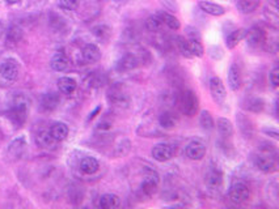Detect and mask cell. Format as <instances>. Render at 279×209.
I'll use <instances>...</instances> for the list:
<instances>
[{
	"label": "cell",
	"mask_w": 279,
	"mask_h": 209,
	"mask_svg": "<svg viewBox=\"0 0 279 209\" xmlns=\"http://www.w3.org/2000/svg\"><path fill=\"white\" fill-rule=\"evenodd\" d=\"M206 151H207V148H206V144L203 141L193 140V141H190L188 144L185 152H186L188 158H190L192 161H200L206 156Z\"/></svg>",
	"instance_id": "cell-9"
},
{
	"label": "cell",
	"mask_w": 279,
	"mask_h": 209,
	"mask_svg": "<svg viewBox=\"0 0 279 209\" xmlns=\"http://www.w3.org/2000/svg\"><path fill=\"white\" fill-rule=\"evenodd\" d=\"M228 199L235 204H243L251 199V188L243 182L235 183L228 190Z\"/></svg>",
	"instance_id": "cell-2"
},
{
	"label": "cell",
	"mask_w": 279,
	"mask_h": 209,
	"mask_svg": "<svg viewBox=\"0 0 279 209\" xmlns=\"http://www.w3.org/2000/svg\"><path fill=\"white\" fill-rule=\"evenodd\" d=\"M51 68L56 72H64L68 70L70 67V58L67 56L64 52H56V54L51 58L50 62Z\"/></svg>",
	"instance_id": "cell-13"
},
{
	"label": "cell",
	"mask_w": 279,
	"mask_h": 209,
	"mask_svg": "<svg viewBox=\"0 0 279 209\" xmlns=\"http://www.w3.org/2000/svg\"><path fill=\"white\" fill-rule=\"evenodd\" d=\"M159 183H160L159 175H157L155 171H149L148 174L145 175L143 182H141L140 184L141 196H144V198H152L153 195L157 192Z\"/></svg>",
	"instance_id": "cell-5"
},
{
	"label": "cell",
	"mask_w": 279,
	"mask_h": 209,
	"mask_svg": "<svg viewBox=\"0 0 279 209\" xmlns=\"http://www.w3.org/2000/svg\"><path fill=\"white\" fill-rule=\"evenodd\" d=\"M108 101L117 107H126L129 104V96L119 88H112L108 92Z\"/></svg>",
	"instance_id": "cell-11"
},
{
	"label": "cell",
	"mask_w": 279,
	"mask_h": 209,
	"mask_svg": "<svg viewBox=\"0 0 279 209\" xmlns=\"http://www.w3.org/2000/svg\"><path fill=\"white\" fill-rule=\"evenodd\" d=\"M80 171L85 175H92L97 173L100 169V162L94 157H84L79 163Z\"/></svg>",
	"instance_id": "cell-15"
},
{
	"label": "cell",
	"mask_w": 279,
	"mask_h": 209,
	"mask_svg": "<svg viewBox=\"0 0 279 209\" xmlns=\"http://www.w3.org/2000/svg\"><path fill=\"white\" fill-rule=\"evenodd\" d=\"M245 108L251 112H261L263 108H265V101L259 97L249 98V100L245 102Z\"/></svg>",
	"instance_id": "cell-33"
},
{
	"label": "cell",
	"mask_w": 279,
	"mask_h": 209,
	"mask_svg": "<svg viewBox=\"0 0 279 209\" xmlns=\"http://www.w3.org/2000/svg\"><path fill=\"white\" fill-rule=\"evenodd\" d=\"M145 27L149 31H152V33H157V31L163 30L164 23H163V20H161V17L159 15L149 16L147 21H145Z\"/></svg>",
	"instance_id": "cell-30"
},
{
	"label": "cell",
	"mask_w": 279,
	"mask_h": 209,
	"mask_svg": "<svg viewBox=\"0 0 279 209\" xmlns=\"http://www.w3.org/2000/svg\"><path fill=\"white\" fill-rule=\"evenodd\" d=\"M188 43L189 51H190V55H192V56H198V58H199V56H203L204 49L203 46H202V43L199 42V39H188Z\"/></svg>",
	"instance_id": "cell-34"
},
{
	"label": "cell",
	"mask_w": 279,
	"mask_h": 209,
	"mask_svg": "<svg viewBox=\"0 0 279 209\" xmlns=\"http://www.w3.org/2000/svg\"><path fill=\"white\" fill-rule=\"evenodd\" d=\"M206 183H207V186H210L211 188H216V190H218V188L223 184V174H222L219 170H211L207 174Z\"/></svg>",
	"instance_id": "cell-31"
},
{
	"label": "cell",
	"mask_w": 279,
	"mask_h": 209,
	"mask_svg": "<svg viewBox=\"0 0 279 209\" xmlns=\"http://www.w3.org/2000/svg\"><path fill=\"white\" fill-rule=\"evenodd\" d=\"M263 16H265V19L267 20V23L270 24L271 26H274V27L278 26V21H279L278 8H277L275 4L274 5H267V7H265Z\"/></svg>",
	"instance_id": "cell-29"
},
{
	"label": "cell",
	"mask_w": 279,
	"mask_h": 209,
	"mask_svg": "<svg viewBox=\"0 0 279 209\" xmlns=\"http://www.w3.org/2000/svg\"><path fill=\"white\" fill-rule=\"evenodd\" d=\"M228 85L233 92L239 90L240 86H241V72L236 64H232L229 67V71H228Z\"/></svg>",
	"instance_id": "cell-18"
},
{
	"label": "cell",
	"mask_w": 279,
	"mask_h": 209,
	"mask_svg": "<svg viewBox=\"0 0 279 209\" xmlns=\"http://www.w3.org/2000/svg\"><path fill=\"white\" fill-rule=\"evenodd\" d=\"M239 124L240 130L243 132V135L245 137H251L253 135V126H251V120L243 116V114H239Z\"/></svg>",
	"instance_id": "cell-35"
},
{
	"label": "cell",
	"mask_w": 279,
	"mask_h": 209,
	"mask_svg": "<svg viewBox=\"0 0 279 209\" xmlns=\"http://www.w3.org/2000/svg\"><path fill=\"white\" fill-rule=\"evenodd\" d=\"M263 132L266 133V135H269V136H271V137H274V139H278V132H277V130H267V128H265L263 130Z\"/></svg>",
	"instance_id": "cell-41"
},
{
	"label": "cell",
	"mask_w": 279,
	"mask_h": 209,
	"mask_svg": "<svg viewBox=\"0 0 279 209\" xmlns=\"http://www.w3.org/2000/svg\"><path fill=\"white\" fill-rule=\"evenodd\" d=\"M216 128L223 137H229L233 135V124L227 118H219L216 120Z\"/></svg>",
	"instance_id": "cell-27"
},
{
	"label": "cell",
	"mask_w": 279,
	"mask_h": 209,
	"mask_svg": "<svg viewBox=\"0 0 279 209\" xmlns=\"http://www.w3.org/2000/svg\"><path fill=\"white\" fill-rule=\"evenodd\" d=\"M23 37H24L23 29L20 26H17V25H12V26L7 30V34H5V42H7L8 46L15 47L21 42Z\"/></svg>",
	"instance_id": "cell-14"
},
{
	"label": "cell",
	"mask_w": 279,
	"mask_h": 209,
	"mask_svg": "<svg viewBox=\"0 0 279 209\" xmlns=\"http://www.w3.org/2000/svg\"><path fill=\"white\" fill-rule=\"evenodd\" d=\"M20 66L15 59H4L3 62H0V76L3 80L8 82L15 81L19 78Z\"/></svg>",
	"instance_id": "cell-4"
},
{
	"label": "cell",
	"mask_w": 279,
	"mask_h": 209,
	"mask_svg": "<svg viewBox=\"0 0 279 209\" xmlns=\"http://www.w3.org/2000/svg\"><path fill=\"white\" fill-rule=\"evenodd\" d=\"M59 97L58 94L55 93H47L45 94L41 100V107L43 111H53L58 107Z\"/></svg>",
	"instance_id": "cell-25"
},
{
	"label": "cell",
	"mask_w": 279,
	"mask_h": 209,
	"mask_svg": "<svg viewBox=\"0 0 279 209\" xmlns=\"http://www.w3.org/2000/svg\"><path fill=\"white\" fill-rule=\"evenodd\" d=\"M245 38H247V42L249 46L258 47L261 45H263L265 41H266V33H265L262 27L253 26L251 30L247 31Z\"/></svg>",
	"instance_id": "cell-10"
},
{
	"label": "cell",
	"mask_w": 279,
	"mask_h": 209,
	"mask_svg": "<svg viewBox=\"0 0 279 209\" xmlns=\"http://www.w3.org/2000/svg\"><path fill=\"white\" fill-rule=\"evenodd\" d=\"M93 34L101 41H108L112 35V29L108 25H97L93 27Z\"/></svg>",
	"instance_id": "cell-36"
},
{
	"label": "cell",
	"mask_w": 279,
	"mask_h": 209,
	"mask_svg": "<svg viewBox=\"0 0 279 209\" xmlns=\"http://www.w3.org/2000/svg\"><path fill=\"white\" fill-rule=\"evenodd\" d=\"M101 111V107H100V106H98V107H96L94 108V111L92 112V114H90L89 116H88V120H92V119H94V118H96V115H97L98 112Z\"/></svg>",
	"instance_id": "cell-42"
},
{
	"label": "cell",
	"mask_w": 279,
	"mask_h": 209,
	"mask_svg": "<svg viewBox=\"0 0 279 209\" xmlns=\"http://www.w3.org/2000/svg\"><path fill=\"white\" fill-rule=\"evenodd\" d=\"M138 64H139V60H138L137 56L133 54H127L119 59V62L117 63V70L121 71V72H126V71L137 68Z\"/></svg>",
	"instance_id": "cell-19"
},
{
	"label": "cell",
	"mask_w": 279,
	"mask_h": 209,
	"mask_svg": "<svg viewBox=\"0 0 279 209\" xmlns=\"http://www.w3.org/2000/svg\"><path fill=\"white\" fill-rule=\"evenodd\" d=\"M49 132H50L51 137H53L56 143H59V141H63V140L67 139L70 130L67 127V124L62 123V122H58V123H54L51 126Z\"/></svg>",
	"instance_id": "cell-16"
},
{
	"label": "cell",
	"mask_w": 279,
	"mask_h": 209,
	"mask_svg": "<svg viewBox=\"0 0 279 209\" xmlns=\"http://www.w3.org/2000/svg\"><path fill=\"white\" fill-rule=\"evenodd\" d=\"M5 3L9 4V5H15V4L21 3V0H5Z\"/></svg>",
	"instance_id": "cell-43"
},
{
	"label": "cell",
	"mask_w": 279,
	"mask_h": 209,
	"mask_svg": "<svg viewBox=\"0 0 279 209\" xmlns=\"http://www.w3.org/2000/svg\"><path fill=\"white\" fill-rule=\"evenodd\" d=\"M199 124L204 131H212L215 128V122L212 119L211 112L207 110H202L199 115Z\"/></svg>",
	"instance_id": "cell-32"
},
{
	"label": "cell",
	"mask_w": 279,
	"mask_h": 209,
	"mask_svg": "<svg viewBox=\"0 0 279 209\" xmlns=\"http://www.w3.org/2000/svg\"><path fill=\"white\" fill-rule=\"evenodd\" d=\"M80 0H59V8H62L64 11H75L79 7Z\"/></svg>",
	"instance_id": "cell-37"
},
{
	"label": "cell",
	"mask_w": 279,
	"mask_h": 209,
	"mask_svg": "<svg viewBox=\"0 0 279 209\" xmlns=\"http://www.w3.org/2000/svg\"><path fill=\"white\" fill-rule=\"evenodd\" d=\"M247 31H248L247 29H243V27L231 31V33L227 35V38H225V43H227L228 49H235V47L237 46L244 38H245Z\"/></svg>",
	"instance_id": "cell-21"
},
{
	"label": "cell",
	"mask_w": 279,
	"mask_h": 209,
	"mask_svg": "<svg viewBox=\"0 0 279 209\" xmlns=\"http://www.w3.org/2000/svg\"><path fill=\"white\" fill-rule=\"evenodd\" d=\"M178 106H180L181 112L186 116H194L199 107V101L196 94L190 89H186L181 92L178 97Z\"/></svg>",
	"instance_id": "cell-1"
},
{
	"label": "cell",
	"mask_w": 279,
	"mask_h": 209,
	"mask_svg": "<svg viewBox=\"0 0 279 209\" xmlns=\"http://www.w3.org/2000/svg\"><path fill=\"white\" fill-rule=\"evenodd\" d=\"M28 116V106L24 102H16L8 112V118L15 124L16 127H21Z\"/></svg>",
	"instance_id": "cell-8"
},
{
	"label": "cell",
	"mask_w": 279,
	"mask_h": 209,
	"mask_svg": "<svg viewBox=\"0 0 279 209\" xmlns=\"http://www.w3.org/2000/svg\"><path fill=\"white\" fill-rule=\"evenodd\" d=\"M35 141H37V145L41 148H46V149H53L55 147V141L53 137H51L50 132L49 131H41L38 135L35 136Z\"/></svg>",
	"instance_id": "cell-26"
},
{
	"label": "cell",
	"mask_w": 279,
	"mask_h": 209,
	"mask_svg": "<svg viewBox=\"0 0 279 209\" xmlns=\"http://www.w3.org/2000/svg\"><path fill=\"white\" fill-rule=\"evenodd\" d=\"M82 58L84 63L86 64H92V63H97L101 59V50L96 46L94 43H88L83 47L82 50Z\"/></svg>",
	"instance_id": "cell-12"
},
{
	"label": "cell",
	"mask_w": 279,
	"mask_h": 209,
	"mask_svg": "<svg viewBox=\"0 0 279 209\" xmlns=\"http://www.w3.org/2000/svg\"><path fill=\"white\" fill-rule=\"evenodd\" d=\"M254 165L259 171H262L263 174H273V173L278 170L277 159L270 153H267V152L255 156Z\"/></svg>",
	"instance_id": "cell-3"
},
{
	"label": "cell",
	"mask_w": 279,
	"mask_h": 209,
	"mask_svg": "<svg viewBox=\"0 0 279 209\" xmlns=\"http://www.w3.org/2000/svg\"><path fill=\"white\" fill-rule=\"evenodd\" d=\"M159 124L164 130H173L178 124V118L173 112L164 111L160 115V118H159Z\"/></svg>",
	"instance_id": "cell-24"
},
{
	"label": "cell",
	"mask_w": 279,
	"mask_h": 209,
	"mask_svg": "<svg viewBox=\"0 0 279 209\" xmlns=\"http://www.w3.org/2000/svg\"><path fill=\"white\" fill-rule=\"evenodd\" d=\"M119 203H121V200H119L117 195L105 194L100 196L97 206L101 209H113L117 208V207L119 206Z\"/></svg>",
	"instance_id": "cell-20"
},
{
	"label": "cell",
	"mask_w": 279,
	"mask_h": 209,
	"mask_svg": "<svg viewBox=\"0 0 279 209\" xmlns=\"http://www.w3.org/2000/svg\"><path fill=\"white\" fill-rule=\"evenodd\" d=\"M269 80H270V84L271 86L277 89L279 86V68L278 67H275L274 70L271 71L270 75H269Z\"/></svg>",
	"instance_id": "cell-39"
},
{
	"label": "cell",
	"mask_w": 279,
	"mask_h": 209,
	"mask_svg": "<svg viewBox=\"0 0 279 209\" xmlns=\"http://www.w3.org/2000/svg\"><path fill=\"white\" fill-rule=\"evenodd\" d=\"M159 3H160L167 11L174 12L178 9V5H177L176 0H159Z\"/></svg>",
	"instance_id": "cell-40"
},
{
	"label": "cell",
	"mask_w": 279,
	"mask_h": 209,
	"mask_svg": "<svg viewBox=\"0 0 279 209\" xmlns=\"http://www.w3.org/2000/svg\"><path fill=\"white\" fill-rule=\"evenodd\" d=\"M199 8L204 13H207L210 16H215V17H219V16H223L225 13V9L224 7H222L220 4L212 3V1H206V0H202L199 1Z\"/></svg>",
	"instance_id": "cell-17"
},
{
	"label": "cell",
	"mask_w": 279,
	"mask_h": 209,
	"mask_svg": "<svg viewBox=\"0 0 279 209\" xmlns=\"http://www.w3.org/2000/svg\"><path fill=\"white\" fill-rule=\"evenodd\" d=\"M78 88V82L75 81L72 78H60L58 80V89L62 94L70 96Z\"/></svg>",
	"instance_id": "cell-22"
},
{
	"label": "cell",
	"mask_w": 279,
	"mask_h": 209,
	"mask_svg": "<svg viewBox=\"0 0 279 209\" xmlns=\"http://www.w3.org/2000/svg\"><path fill=\"white\" fill-rule=\"evenodd\" d=\"M157 15L160 16L161 20H163V23H164V25H167L169 29H172V30H178V29H180L181 24L174 15L168 13V12H159Z\"/></svg>",
	"instance_id": "cell-28"
},
{
	"label": "cell",
	"mask_w": 279,
	"mask_h": 209,
	"mask_svg": "<svg viewBox=\"0 0 279 209\" xmlns=\"http://www.w3.org/2000/svg\"><path fill=\"white\" fill-rule=\"evenodd\" d=\"M151 153H152L153 159H156L157 162H167L176 155V147L170 144H157L152 148Z\"/></svg>",
	"instance_id": "cell-7"
},
{
	"label": "cell",
	"mask_w": 279,
	"mask_h": 209,
	"mask_svg": "<svg viewBox=\"0 0 279 209\" xmlns=\"http://www.w3.org/2000/svg\"><path fill=\"white\" fill-rule=\"evenodd\" d=\"M208 84H210V93H211L214 102H216V104H219V106L224 104L227 100V89H225L223 81L219 78H211Z\"/></svg>",
	"instance_id": "cell-6"
},
{
	"label": "cell",
	"mask_w": 279,
	"mask_h": 209,
	"mask_svg": "<svg viewBox=\"0 0 279 209\" xmlns=\"http://www.w3.org/2000/svg\"><path fill=\"white\" fill-rule=\"evenodd\" d=\"M259 4H261L259 0H237L236 7L243 15H251L258 9Z\"/></svg>",
	"instance_id": "cell-23"
},
{
	"label": "cell",
	"mask_w": 279,
	"mask_h": 209,
	"mask_svg": "<svg viewBox=\"0 0 279 209\" xmlns=\"http://www.w3.org/2000/svg\"><path fill=\"white\" fill-rule=\"evenodd\" d=\"M177 45H178V49H180L181 54L184 55V56H186V58H192L190 51H189L188 39L184 38V37H178V38H177Z\"/></svg>",
	"instance_id": "cell-38"
}]
</instances>
